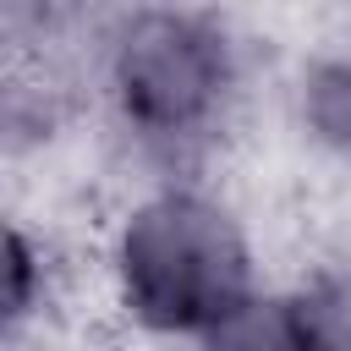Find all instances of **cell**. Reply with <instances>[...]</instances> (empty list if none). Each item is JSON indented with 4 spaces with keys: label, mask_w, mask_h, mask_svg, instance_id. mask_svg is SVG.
Masks as SVG:
<instances>
[{
    "label": "cell",
    "mask_w": 351,
    "mask_h": 351,
    "mask_svg": "<svg viewBox=\"0 0 351 351\" xmlns=\"http://www.w3.org/2000/svg\"><path fill=\"white\" fill-rule=\"evenodd\" d=\"M269 93L291 143L313 165L351 176V44H313L291 55Z\"/></svg>",
    "instance_id": "277c9868"
},
{
    "label": "cell",
    "mask_w": 351,
    "mask_h": 351,
    "mask_svg": "<svg viewBox=\"0 0 351 351\" xmlns=\"http://www.w3.org/2000/svg\"><path fill=\"white\" fill-rule=\"evenodd\" d=\"M71 66L115 181L219 176L280 71L236 16L203 5L82 11Z\"/></svg>",
    "instance_id": "6da1fadb"
},
{
    "label": "cell",
    "mask_w": 351,
    "mask_h": 351,
    "mask_svg": "<svg viewBox=\"0 0 351 351\" xmlns=\"http://www.w3.org/2000/svg\"><path fill=\"white\" fill-rule=\"evenodd\" d=\"M263 291V230L219 176L115 181L88 230V296L132 351H197Z\"/></svg>",
    "instance_id": "7a4b0ae2"
},
{
    "label": "cell",
    "mask_w": 351,
    "mask_h": 351,
    "mask_svg": "<svg viewBox=\"0 0 351 351\" xmlns=\"http://www.w3.org/2000/svg\"><path fill=\"white\" fill-rule=\"evenodd\" d=\"M88 247L66 241L49 219L11 214L5 225V351H33L55 340L82 291Z\"/></svg>",
    "instance_id": "3957f363"
},
{
    "label": "cell",
    "mask_w": 351,
    "mask_h": 351,
    "mask_svg": "<svg viewBox=\"0 0 351 351\" xmlns=\"http://www.w3.org/2000/svg\"><path fill=\"white\" fill-rule=\"evenodd\" d=\"M302 351H351V252H329L280 280Z\"/></svg>",
    "instance_id": "5b68a950"
}]
</instances>
